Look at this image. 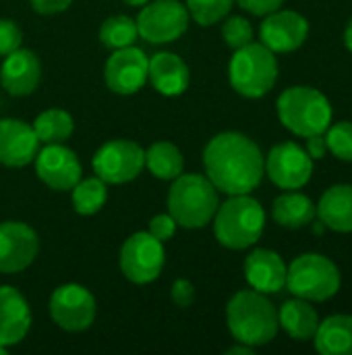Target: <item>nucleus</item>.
<instances>
[{
    "label": "nucleus",
    "mask_w": 352,
    "mask_h": 355,
    "mask_svg": "<svg viewBox=\"0 0 352 355\" xmlns=\"http://www.w3.org/2000/svg\"><path fill=\"white\" fill-rule=\"evenodd\" d=\"M205 177L226 196L251 193L266 175V156L259 146L239 131L214 135L203 150Z\"/></svg>",
    "instance_id": "nucleus-1"
},
{
    "label": "nucleus",
    "mask_w": 352,
    "mask_h": 355,
    "mask_svg": "<svg viewBox=\"0 0 352 355\" xmlns=\"http://www.w3.org/2000/svg\"><path fill=\"white\" fill-rule=\"evenodd\" d=\"M226 324L237 343L251 347L272 343L280 329L278 310L266 293L255 289H243L230 297L226 306Z\"/></svg>",
    "instance_id": "nucleus-2"
},
{
    "label": "nucleus",
    "mask_w": 352,
    "mask_h": 355,
    "mask_svg": "<svg viewBox=\"0 0 352 355\" xmlns=\"http://www.w3.org/2000/svg\"><path fill=\"white\" fill-rule=\"evenodd\" d=\"M214 235L228 250H247L259 241L266 229L263 206L251 193L230 196L218 206L214 218Z\"/></svg>",
    "instance_id": "nucleus-3"
},
{
    "label": "nucleus",
    "mask_w": 352,
    "mask_h": 355,
    "mask_svg": "<svg viewBox=\"0 0 352 355\" xmlns=\"http://www.w3.org/2000/svg\"><path fill=\"white\" fill-rule=\"evenodd\" d=\"M220 206L214 183L195 173H180L168 191V214L185 229H203Z\"/></svg>",
    "instance_id": "nucleus-4"
},
{
    "label": "nucleus",
    "mask_w": 352,
    "mask_h": 355,
    "mask_svg": "<svg viewBox=\"0 0 352 355\" xmlns=\"http://www.w3.org/2000/svg\"><path fill=\"white\" fill-rule=\"evenodd\" d=\"M280 123L299 137H309L315 133H326L332 125V104L315 87L295 85L280 94L278 104Z\"/></svg>",
    "instance_id": "nucleus-5"
},
{
    "label": "nucleus",
    "mask_w": 352,
    "mask_h": 355,
    "mask_svg": "<svg viewBox=\"0 0 352 355\" xmlns=\"http://www.w3.org/2000/svg\"><path fill=\"white\" fill-rule=\"evenodd\" d=\"M228 79L237 94L245 98H263L278 79L276 54L261 42H251L234 50L228 64Z\"/></svg>",
    "instance_id": "nucleus-6"
},
{
    "label": "nucleus",
    "mask_w": 352,
    "mask_h": 355,
    "mask_svg": "<svg viewBox=\"0 0 352 355\" xmlns=\"http://www.w3.org/2000/svg\"><path fill=\"white\" fill-rule=\"evenodd\" d=\"M342 285L338 266L322 254H301L286 268V289L307 302H328Z\"/></svg>",
    "instance_id": "nucleus-7"
},
{
    "label": "nucleus",
    "mask_w": 352,
    "mask_h": 355,
    "mask_svg": "<svg viewBox=\"0 0 352 355\" xmlns=\"http://www.w3.org/2000/svg\"><path fill=\"white\" fill-rule=\"evenodd\" d=\"M95 177L106 185H124L137 179L145 166V150L131 139H110L91 160Z\"/></svg>",
    "instance_id": "nucleus-8"
},
{
    "label": "nucleus",
    "mask_w": 352,
    "mask_h": 355,
    "mask_svg": "<svg viewBox=\"0 0 352 355\" xmlns=\"http://www.w3.org/2000/svg\"><path fill=\"white\" fill-rule=\"evenodd\" d=\"M120 270L135 285H147L156 281L164 268L166 254L164 243L149 231L133 233L120 248Z\"/></svg>",
    "instance_id": "nucleus-9"
},
{
    "label": "nucleus",
    "mask_w": 352,
    "mask_h": 355,
    "mask_svg": "<svg viewBox=\"0 0 352 355\" xmlns=\"http://www.w3.org/2000/svg\"><path fill=\"white\" fill-rule=\"evenodd\" d=\"M189 10L180 0H149L137 17V31L149 44L176 42L189 27Z\"/></svg>",
    "instance_id": "nucleus-10"
},
{
    "label": "nucleus",
    "mask_w": 352,
    "mask_h": 355,
    "mask_svg": "<svg viewBox=\"0 0 352 355\" xmlns=\"http://www.w3.org/2000/svg\"><path fill=\"white\" fill-rule=\"evenodd\" d=\"M50 316L62 331H87L95 320V297L83 285H60L50 295Z\"/></svg>",
    "instance_id": "nucleus-11"
},
{
    "label": "nucleus",
    "mask_w": 352,
    "mask_h": 355,
    "mask_svg": "<svg viewBox=\"0 0 352 355\" xmlns=\"http://www.w3.org/2000/svg\"><path fill=\"white\" fill-rule=\"evenodd\" d=\"M266 175L284 191L301 189L313 175V158L295 141L278 144L266 156Z\"/></svg>",
    "instance_id": "nucleus-12"
},
{
    "label": "nucleus",
    "mask_w": 352,
    "mask_h": 355,
    "mask_svg": "<svg viewBox=\"0 0 352 355\" xmlns=\"http://www.w3.org/2000/svg\"><path fill=\"white\" fill-rule=\"evenodd\" d=\"M35 173L41 183L54 191H71L81 179V160L62 144H46L35 154Z\"/></svg>",
    "instance_id": "nucleus-13"
},
{
    "label": "nucleus",
    "mask_w": 352,
    "mask_h": 355,
    "mask_svg": "<svg viewBox=\"0 0 352 355\" xmlns=\"http://www.w3.org/2000/svg\"><path fill=\"white\" fill-rule=\"evenodd\" d=\"M147 54L141 48H135V44L118 48L112 52L104 69L106 85L120 96L137 94L147 83Z\"/></svg>",
    "instance_id": "nucleus-14"
},
{
    "label": "nucleus",
    "mask_w": 352,
    "mask_h": 355,
    "mask_svg": "<svg viewBox=\"0 0 352 355\" xmlns=\"http://www.w3.org/2000/svg\"><path fill=\"white\" fill-rule=\"evenodd\" d=\"M39 239L37 233L17 220L0 223V272L17 275L29 268L37 256Z\"/></svg>",
    "instance_id": "nucleus-15"
},
{
    "label": "nucleus",
    "mask_w": 352,
    "mask_h": 355,
    "mask_svg": "<svg viewBox=\"0 0 352 355\" xmlns=\"http://www.w3.org/2000/svg\"><path fill=\"white\" fill-rule=\"evenodd\" d=\"M261 44L274 54H286L299 50L309 37V21L297 10H274L266 15L259 27Z\"/></svg>",
    "instance_id": "nucleus-16"
},
{
    "label": "nucleus",
    "mask_w": 352,
    "mask_h": 355,
    "mask_svg": "<svg viewBox=\"0 0 352 355\" xmlns=\"http://www.w3.org/2000/svg\"><path fill=\"white\" fill-rule=\"evenodd\" d=\"M39 139L33 127L19 119H0V164L21 168L33 162Z\"/></svg>",
    "instance_id": "nucleus-17"
},
{
    "label": "nucleus",
    "mask_w": 352,
    "mask_h": 355,
    "mask_svg": "<svg viewBox=\"0 0 352 355\" xmlns=\"http://www.w3.org/2000/svg\"><path fill=\"white\" fill-rule=\"evenodd\" d=\"M41 79V62L35 52L17 48L6 54L0 67V83L10 96H29Z\"/></svg>",
    "instance_id": "nucleus-18"
},
{
    "label": "nucleus",
    "mask_w": 352,
    "mask_h": 355,
    "mask_svg": "<svg viewBox=\"0 0 352 355\" xmlns=\"http://www.w3.org/2000/svg\"><path fill=\"white\" fill-rule=\"evenodd\" d=\"M31 329V310L19 289L0 287V345L12 347L21 343Z\"/></svg>",
    "instance_id": "nucleus-19"
},
{
    "label": "nucleus",
    "mask_w": 352,
    "mask_h": 355,
    "mask_svg": "<svg viewBox=\"0 0 352 355\" xmlns=\"http://www.w3.org/2000/svg\"><path fill=\"white\" fill-rule=\"evenodd\" d=\"M245 279L259 293H280L286 287V264L272 250H253L245 258Z\"/></svg>",
    "instance_id": "nucleus-20"
},
{
    "label": "nucleus",
    "mask_w": 352,
    "mask_h": 355,
    "mask_svg": "<svg viewBox=\"0 0 352 355\" xmlns=\"http://www.w3.org/2000/svg\"><path fill=\"white\" fill-rule=\"evenodd\" d=\"M189 67L174 52H158L149 58L147 64V81L162 96H180L189 87Z\"/></svg>",
    "instance_id": "nucleus-21"
},
{
    "label": "nucleus",
    "mask_w": 352,
    "mask_h": 355,
    "mask_svg": "<svg viewBox=\"0 0 352 355\" xmlns=\"http://www.w3.org/2000/svg\"><path fill=\"white\" fill-rule=\"evenodd\" d=\"M315 216L336 233H352V185H332L315 206Z\"/></svg>",
    "instance_id": "nucleus-22"
},
{
    "label": "nucleus",
    "mask_w": 352,
    "mask_h": 355,
    "mask_svg": "<svg viewBox=\"0 0 352 355\" xmlns=\"http://www.w3.org/2000/svg\"><path fill=\"white\" fill-rule=\"evenodd\" d=\"M313 343L322 355H352V316L334 314L319 320Z\"/></svg>",
    "instance_id": "nucleus-23"
},
{
    "label": "nucleus",
    "mask_w": 352,
    "mask_h": 355,
    "mask_svg": "<svg viewBox=\"0 0 352 355\" xmlns=\"http://www.w3.org/2000/svg\"><path fill=\"white\" fill-rule=\"evenodd\" d=\"M278 322L295 341H309L315 337V331L319 327V316L315 308L309 306L307 300L295 297L280 306Z\"/></svg>",
    "instance_id": "nucleus-24"
},
{
    "label": "nucleus",
    "mask_w": 352,
    "mask_h": 355,
    "mask_svg": "<svg viewBox=\"0 0 352 355\" xmlns=\"http://www.w3.org/2000/svg\"><path fill=\"white\" fill-rule=\"evenodd\" d=\"M272 216L284 229H303L313 223L315 204L311 202L309 196H305L297 189L284 191L282 196H278L274 200Z\"/></svg>",
    "instance_id": "nucleus-25"
},
{
    "label": "nucleus",
    "mask_w": 352,
    "mask_h": 355,
    "mask_svg": "<svg viewBox=\"0 0 352 355\" xmlns=\"http://www.w3.org/2000/svg\"><path fill=\"white\" fill-rule=\"evenodd\" d=\"M145 166L162 181H174L185 171L180 150L170 141H156L145 150Z\"/></svg>",
    "instance_id": "nucleus-26"
},
{
    "label": "nucleus",
    "mask_w": 352,
    "mask_h": 355,
    "mask_svg": "<svg viewBox=\"0 0 352 355\" xmlns=\"http://www.w3.org/2000/svg\"><path fill=\"white\" fill-rule=\"evenodd\" d=\"M31 127H33L39 141H44V144H62L64 139L71 137V133L75 129V123H73V116L66 110L48 108V110H44L41 114L35 116Z\"/></svg>",
    "instance_id": "nucleus-27"
},
{
    "label": "nucleus",
    "mask_w": 352,
    "mask_h": 355,
    "mask_svg": "<svg viewBox=\"0 0 352 355\" xmlns=\"http://www.w3.org/2000/svg\"><path fill=\"white\" fill-rule=\"evenodd\" d=\"M71 191H73V208L81 216L98 214L108 200L106 183L100 177L79 179V183Z\"/></svg>",
    "instance_id": "nucleus-28"
},
{
    "label": "nucleus",
    "mask_w": 352,
    "mask_h": 355,
    "mask_svg": "<svg viewBox=\"0 0 352 355\" xmlns=\"http://www.w3.org/2000/svg\"><path fill=\"white\" fill-rule=\"evenodd\" d=\"M137 37H139L137 21L131 19V17H127V15L108 17L102 23V27H100V42L106 48H110V50H118V48L133 46Z\"/></svg>",
    "instance_id": "nucleus-29"
},
{
    "label": "nucleus",
    "mask_w": 352,
    "mask_h": 355,
    "mask_svg": "<svg viewBox=\"0 0 352 355\" xmlns=\"http://www.w3.org/2000/svg\"><path fill=\"white\" fill-rule=\"evenodd\" d=\"M232 4L234 0H187V10L199 25L210 27L222 21L230 12Z\"/></svg>",
    "instance_id": "nucleus-30"
},
{
    "label": "nucleus",
    "mask_w": 352,
    "mask_h": 355,
    "mask_svg": "<svg viewBox=\"0 0 352 355\" xmlns=\"http://www.w3.org/2000/svg\"><path fill=\"white\" fill-rule=\"evenodd\" d=\"M326 141L328 152H332L338 160L352 162V123L342 121L336 125H330L326 129Z\"/></svg>",
    "instance_id": "nucleus-31"
},
{
    "label": "nucleus",
    "mask_w": 352,
    "mask_h": 355,
    "mask_svg": "<svg viewBox=\"0 0 352 355\" xmlns=\"http://www.w3.org/2000/svg\"><path fill=\"white\" fill-rule=\"evenodd\" d=\"M222 37L226 46L239 50L253 42V25L245 17H228L222 25Z\"/></svg>",
    "instance_id": "nucleus-32"
},
{
    "label": "nucleus",
    "mask_w": 352,
    "mask_h": 355,
    "mask_svg": "<svg viewBox=\"0 0 352 355\" xmlns=\"http://www.w3.org/2000/svg\"><path fill=\"white\" fill-rule=\"evenodd\" d=\"M23 33L12 19H0V56H6L21 48Z\"/></svg>",
    "instance_id": "nucleus-33"
},
{
    "label": "nucleus",
    "mask_w": 352,
    "mask_h": 355,
    "mask_svg": "<svg viewBox=\"0 0 352 355\" xmlns=\"http://www.w3.org/2000/svg\"><path fill=\"white\" fill-rule=\"evenodd\" d=\"M176 227H178V225H176V220H174L170 214H158V216H154V218L149 220L147 231H149L156 239H160V241L164 243V241H168V239L174 237Z\"/></svg>",
    "instance_id": "nucleus-34"
},
{
    "label": "nucleus",
    "mask_w": 352,
    "mask_h": 355,
    "mask_svg": "<svg viewBox=\"0 0 352 355\" xmlns=\"http://www.w3.org/2000/svg\"><path fill=\"white\" fill-rule=\"evenodd\" d=\"M170 297L178 308H189L195 302V287L187 279H176L170 289Z\"/></svg>",
    "instance_id": "nucleus-35"
},
{
    "label": "nucleus",
    "mask_w": 352,
    "mask_h": 355,
    "mask_svg": "<svg viewBox=\"0 0 352 355\" xmlns=\"http://www.w3.org/2000/svg\"><path fill=\"white\" fill-rule=\"evenodd\" d=\"M239 6H243L247 12L251 15H257V17H266L274 10H278L284 0H237Z\"/></svg>",
    "instance_id": "nucleus-36"
},
{
    "label": "nucleus",
    "mask_w": 352,
    "mask_h": 355,
    "mask_svg": "<svg viewBox=\"0 0 352 355\" xmlns=\"http://www.w3.org/2000/svg\"><path fill=\"white\" fill-rule=\"evenodd\" d=\"M73 0H29L31 8L39 15H56L71 6Z\"/></svg>",
    "instance_id": "nucleus-37"
},
{
    "label": "nucleus",
    "mask_w": 352,
    "mask_h": 355,
    "mask_svg": "<svg viewBox=\"0 0 352 355\" xmlns=\"http://www.w3.org/2000/svg\"><path fill=\"white\" fill-rule=\"evenodd\" d=\"M307 139V154L313 158V160H322L328 152V141H326V133H315V135H309L305 137Z\"/></svg>",
    "instance_id": "nucleus-38"
},
{
    "label": "nucleus",
    "mask_w": 352,
    "mask_h": 355,
    "mask_svg": "<svg viewBox=\"0 0 352 355\" xmlns=\"http://www.w3.org/2000/svg\"><path fill=\"white\" fill-rule=\"evenodd\" d=\"M228 355H253V347L251 345H245V343H239V345H234V347H230Z\"/></svg>",
    "instance_id": "nucleus-39"
},
{
    "label": "nucleus",
    "mask_w": 352,
    "mask_h": 355,
    "mask_svg": "<svg viewBox=\"0 0 352 355\" xmlns=\"http://www.w3.org/2000/svg\"><path fill=\"white\" fill-rule=\"evenodd\" d=\"M344 44H346V48L352 52V19L349 21L346 29H344Z\"/></svg>",
    "instance_id": "nucleus-40"
},
{
    "label": "nucleus",
    "mask_w": 352,
    "mask_h": 355,
    "mask_svg": "<svg viewBox=\"0 0 352 355\" xmlns=\"http://www.w3.org/2000/svg\"><path fill=\"white\" fill-rule=\"evenodd\" d=\"M124 4H129V6H143V4H147L149 0H122Z\"/></svg>",
    "instance_id": "nucleus-41"
},
{
    "label": "nucleus",
    "mask_w": 352,
    "mask_h": 355,
    "mask_svg": "<svg viewBox=\"0 0 352 355\" xmlns=\"http://www.w3.org/2000/svg\"><path fill=\"white\" fill-rule=\"evenodd\" d=\"M8 354V347H2V345H0V355H6Z\"/></svg>",
    "instance_id": "nucleus-42"
}]
</instances>
